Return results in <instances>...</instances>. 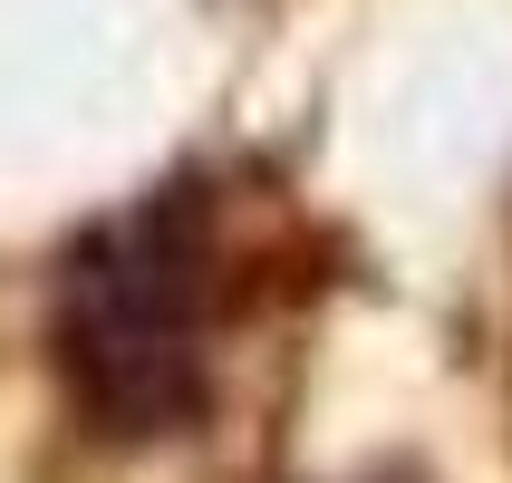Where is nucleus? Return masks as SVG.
Segmentation results:
<instances>
[{
    "instance_id": "nucleus-1",
    "label": "nucleus",
    "mask_w": 512,
    "mask_h": 483,
    "mask_svg": "<svg viewBox=\"0 0 512 483\" xmlns=\"http://www.w3.org/2000/svg\"><path fill=\"white\" fill-rule=\"evenodd\" d=\"M232 329V252L194 184L126 203L68 252L58 281V368L87 426L107 435H184L213 397Z\"/></svg>"
}]
</instances>
